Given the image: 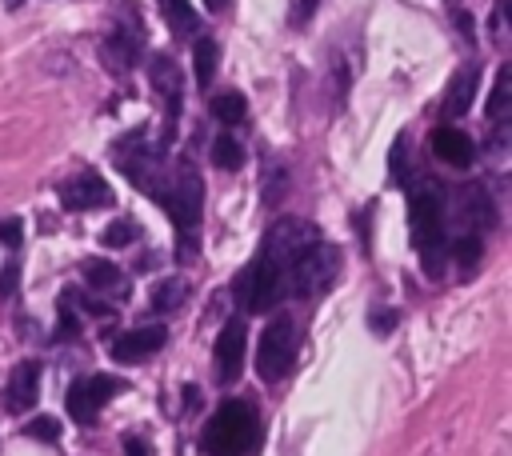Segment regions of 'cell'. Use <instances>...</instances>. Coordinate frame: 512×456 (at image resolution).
Returning a JSON list of instances; mask_svg holds the SVG:
<instances>
[{"label":"cell","instance_id":"cell-1","mask_svg":"<svg viewBox=\"0 0 512 456\" xmlns=\"http://www.w3.org/2000/svg\"><path fill=\"white\" fill-rule=\"evenodd\" d=\"M152 196L168 208V216H172V224H176V260L188 264V260L196 256V228H200V212H204V184H200V172H196L188 160H180V168H176V176H172V188H160V192H152Z\"/></svg>","mask_w":512,"mask_h":456},{"label":"cell","instance_id":"cell-2","mask_svg":"<svg viewBox=\"0 0 512 456\" xmlns=\"http://www.w3.org/2000/svg\"><path fill=\"white\" fill-rule=\"evenodd\" d=\"M256 412L244 400H224L212 420L204 424V452L208 456H248L256 448Z\"/></svg>","mask_w":512,"mask_h":456},{"label":"cell","instance_id":"cell-3","mask_svg":"<svg viewBox=\"0 0 512 456\" xmlns=\"http://www.w3.org/2000/svg\"><path fill=\"white\" fill-rule=\"evenodd\" d=\"M336 272H340V252L316 240L284 264V288H292L296 296H316L336 280Z\"/></svg>","mask_w":512,"mask_h":456},{"label":"cell","instance_id":"cell-4","mask_svg":"<svg viewBox=\"0 0 512 456\" xmlns=\"http://www.w3.org/2000/svg\"><path fill=\"white\" fill-rule=\"evenodd\" d=\"M412 240L424 252V268L436 276L440 272V252H444V200L432 184L412 196Z\"/></svg>","mask_w":512,"mask_h":456},{"label":"cell","instance_id":"cell-5","mask_svg":"<svg viewBox=\"0 0 512 456\" xmlns=\"http://www.w3.org/2000/svg\"><path fill=\"white\" fill-rule=\"evenodd\" d=\"M292 360H296V328L288 316H272L256 340V372H260V380L276 384L288 376Z\"/></svg>","mask_w":512,"mask_h":456},{"label":"cell","instance_id":"cell-6","mask_svg":"<svg viewBox=\"0 0 512 456\" xmlns=\"http://www.w3.org/2000/svg\"><path fill=\"white\" fill-rule=\"evenodd\" d=\"M236 296H240V304H244L248 312H268V308H276L280 296H284V268L272 264V260L260 252V256L240 272Z\"/></svg>","mask_w":512,"mask_h":456},{"label":"cell","instance_id":"cell-7","mask_svg":"<svg viewBox=\"0 0 512 456\" xmlns=\"http://www.w3.org/2000/svg\"><path fill=\"white\" fill-rule=\"evenodd\" d=\"M124 388V380L108 376V372H96V376H80L72 388H68V416L76 424H92L96 412Z\"/></svg>","mask_w":512,"mask_h":456},{"label":"cell","instance_id":"cell-8","mask_svg":"<svg viewBox=\"0 0 512 456\" xmlns=\"http://www.w3.org/2000/svg\"><path fill=\"white\" fill-rule=\"evenodd\" d=\"M320 240V232L308 224V220H296V216H288V220H276L272 224V232L264 236V256L272 260V264H288L296 252H304L308 244H316Z\"/></svg>","mask_w":512,"mask_h":456},{"label":"cell","instance_id":"cell-9","mask_svg":"<svg viewBox=\"0 0 512 456\" xmlns=\"http://www.w3.org/2000/svg\"><path fill=\"white\" fill-rule=\"evenodd\" d=\"M148 76H152L156 96L164 100V140H172V136H176V120H180V100H184L180 68H176V60L156 56V60H152V68H148Z\"/></svg>","mask_w":512,"mask_h":456},{"label":"cell","instance_id":"cell-10","mask_svg":"<svg viewBox=\"0 0 512 456\" xmlns=\"http://www.w3.org/2000/svg\"><path fill=\"white\" fill-rule=\"evenodd\" d=\"M60 204L72 212H88V208H108L112 204V188L100 172H80L60 188Z\"/></svg>","mask_w":512,"mask_h":456},{"label":"cell","instance_id":"cell-11","mask_svg":"<svg viewBox=\"0 0 512 456\" xmlns=\"http://www.w3.org/2000/svg\"><path fill=\"white\" fill-rule=\"evenodd\" d=\"M244 348H248V332H244V320H228L216 336V380L220 384H232L244 368Z\"/></svg>","mask_w":512,"mask_h":456},{"label":"cell","instance_id":"cell-12","mask_svg":"<svg viewBox=\"0 0 512 456\" xmlns=\"http://www.w3.org/2000/svg\"><path fill=\"white\" fill-rule=\"evenodd\" d=\"M164 340H168L164 324H144V328H132V332H124V336H116V340H112V360H120V364L148 360L152 352H160V348H164Z\"/></svg>","mask_w":512,"mask_h":456},{"label":"cell","instance_id":"cell-13","mask_svg":"<svg viewBox=\"0 0 512 456\" xmlns=\"http://www.w3.org/2000/svg\"><path fill=\"white\" fill-rule=\"evenodd\" d=\"M4 396H8L12 412H28L36 404V396H40V364L36 360H20L12 368V376H8V392Z\"/></svg>","mask_w":512,"mask_h":456},{"label":"cell","instance_id":"cell-14","mask_svg":"<svg viewBox=\"0 0 512 456\" xmlns=\"http://www.w3.org/2000/svg\"><path fill=\"white\" fill-rule=\"evenodd\" d=\"M432 152H436L444 164H452V168H468L472 156H476L472 136L460 132V128H452V124H440V128L432 132Z\"/></svg>","mask_w":512,"mask_h":456},{"label":"cell","instance_id":"cell-15","mask_svg":"<svg viewBox=\"0 0 512 456\" xmlns=\"http://www.w3.org/2000/svg\"><path fill=\"white\" fill-rule=\"evenodd\" d=\"M472 96H476V72H460V76L448 84V96H444V104H440L444 124L456 120V116H464L468 104H472Z\"/></svg>","mask_w":512,"mask_h":456},{"label":"cell","instance_id":"cell-16","mask_svg":"<svg viewBox=\"0 0 512 456\" xmlns=\"http://www.w3.org/2000/svg\"><path fill=\"white\" fill-rule=\"evenodd\" d=\"M80 276H84V284L96 288V292H124V276H120V268L108 264V260H84V264H80Z\"/></svg>","mask_w":512,"mask_h":456},{"label":"cell","instance_id":"cell-17","mask_svg":"<svg viewBox=\"0 0 512 456\" xmlns=\"http://www.w3.org/2000/svg\"><path fill=\"white\" fill-rule=\"evenodd\" d=\"M156 4H160L164 20H168V28H172L176 36H192V32L200 28V20H196V12H192V0H156Z\"/></svg>","mask_w":512,"mask_h":456},{"label":"cell","instance_id":"cell-18","mask_svg":"<svg viewBox=\"0 0 512 456\" xmlns=\"http://www.w3.org/2000/svg\"><path fill=\"white\" fill-rule=\"evenodd\" d=\"M192 60H196V84H200V88H208V84H212V76H216V60H220L216 40H212V36H200V40H196Z\"/></svg>","mask_w":512,"mask_h":456},{"label":"cell","instance_id":"cell-19","mask_svg":"<svg viewBox=\"0 0 512 456\" xmlns=\"http://www.w3.org/2000/svg\"><path fill=\"white\" fill-rule=\"evenodd\" d=\"M140 44H144V40H140V32H136V28H132V32H128V28H116V32H112V40H108V52H112V60H116V64H136Z\"/></svg>","mask_w":512,"mask_h":456},{"label":"cell","instance_id":"cell-20","mask_svg":"<svg viewBox=\"0 0 512 456\" xmlns=\"http://www.w3.org/2000/svg\"><path fill=\"white\" fill-rule=\"evenodd\" d=\"M244 112H248V100H244L240 92H220V96H212V116H216L220 124H240Z\"/></svg>","mask_w":512,"mask_h":456},{"label":"cell","instance_id":"cell-21","mask_svg":"<svg viewBox=\"0 0 512 456\" xmlns=\"http://www.w3.org/2000/svg\"><path fill=\"white\" fill-rule=\"evenodd\" d=\"M508 100H512V68L504 64V68L496 72V84H492V96H488V116H492V120H504Z\"/></svg>","mask_w":512,"mask_h":456},{"label":"cell","instance_id":"cell-22","mask_svg":"<svg viewBox=\"0 0 512 456\" xmlns=\"http://www.w3.org/2000/svg\"><path fill=\"white\" fill-rule=\"evenodd\" d=\"M212 164L224 168V172H236L244 164V148L232 140V136H216L212 140Z\"/></svg>","mask_w":512,"mask_h":456},{"label":"cell","instance_id":"cell-23","mask_svg":"<svg viewBox=\"0 0 512 456\" xmlns=\"http://www.w3.org/2000/svg\"><path fill=\"white\" fill-rule=\"evenodd\" d=\"M180 300H184V280H160L156 288H152V308L156 312H172V308H180Z\"/></svg>","mask_w":512,"mask_h":456},{"label":"cell","instance_id":"cell-24","mask_svg":"<svg viewBox=\"0 0 512 456\" xmlns=\"http://www.w3.org/2000/svg\"><path fill=\"white\" fill-rule=\"evenodd\" d=\"M24 436H32V440H44V444H52V440L60 436V424H56L52 416H32V420L24 424Z\"/></svg>","mask_w":512,"mask_h":456},{"label":"cell","instance_id":"cell-25","mask_svg":"<svg viewBox=\"0 0 512 456\" xmlns=\"http://www.w3.org/2000/svg\"><path fill=\"white\" fill-rule=\"evenodd\" d=\"M136 236H140V228L128 224V220H116V224L104 228V244H108V248H120V244H128V240H136Z\"/></svg>","mask_w":512,"mask_h":456},{"label":"cell","instance_id":"cell-26","mask_svg":"<svg viewBox=\"0 0 512 456\" xmlns=\"http://www.w3.org/2000/svg\"><path fill=\"white\" fill-rule=\"evenodd\" d=\"M480 252H484V248H480V240H476V236H464V240H460V244H456V260H460V264H464V268H472V264H476V256H480Z\"/></svg>","mask_w":512,"mask_h":456},{"label":"cell","instance_id":"cell-27","mask_svg":"<svg viewBox=\"0 0 512 456\" xmlns=\"http://www.w3.org/2000/svg\"><path fill=\"white\" fill-rule=\"evenodd\" d=\"M20 236H24L20 220H16V216H0V240H4L8 248H20Z\"/></svg>","mask_w":512,"mask_h":456},{"label":"cell","instance_id":"cell-28","mask_svg":"<svg viewBox=\"0 0 512 456\" xmlns=\"http://www.w3.org/2000/svg\"><path fill=\"white\" fill-rule=\"evenodd\" d=\"M404 144H408V136H396V144H392V180L396 184H404Z\"/></svg>","mask_w":512,"mask_h":456},{"label":"cell","instance_id":"cell-29","mask_svg":"<svg viewBox=\"0 0 512 456\" xmlns=\"http://www.w3.org/2000/svg\"><path fill=\"white\" fill-rule=\"evenodd\" d=\"M16 280H20V264L12 260V264L0 268V296H12L16 292Z\"/></svg>","mask_w":512,"mask_h":456},{"label":"cell","instance_id":"cell-30","mask_svg":"<svg viewBox=\"0 0 512 456\" xmlns=\"http://www.w3.org/2000/svg\"><path fill=\"white\" fill-rule=\"evenodd\" d=\"M368 324H372V332H388V328L396 324V312H392V308H384V312H380V308H372Z\"/></svg>","mask_w":512,"mask_h":456},{"label":"cell","instance_id":"cell-31","mask_svg":"<svg viewBox=\"0 0 512 456\" xmlns=\"http://www.w3.org/2000/svg\"><path fill=\"white\" fill-rule=\"evenodd\" d=\"M124 456H152V444L144 436H124Z\"/></svg>","mask_w":512,"mask_h":456},{"label":"cell","instance_id":"cell-32","mask_svg":"<svg viewBox=\"0 0 512 456\" xmlns=\"http://www.w3.org/2000/svg\"><path fill=\"white\" fill-rule=\"evenodd\" d=\"M320 8V0H296L292 4V24H308V16Z\"/></svg>","mask_w":512,"mask_h":456},{"label":"cell","instance_id":"cell-33","mask_svg":"<svg viewBox=\"0 0 512 456\" xmlns=\"http://www.w3.org/2000/svg\"><path fill=\"white\" fill-rule=\"evenodd\" d=\"M204 4H208V8H212V12H220V8H224V4H228V0H204Z\"/></svg>","mask_w":512,"mask_h":456}]
</instances>
